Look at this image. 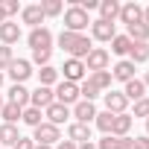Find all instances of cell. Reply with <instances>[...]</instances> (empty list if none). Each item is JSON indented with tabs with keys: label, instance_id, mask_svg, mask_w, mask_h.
<instances>
[{
	"label": "cell",
	"instance_id": "cell-36",
	"mask_svg": "<svg viewBox=\"0 0 149 149\" xmlns=\"http://www.w3.org/2000/svg\"><path fill=\"white\" fill-rule=\"evenodd\" d=\"M132 117H149V97H143V100H137V102H134Z\"/></svg>",
	"mask_w": 149,
	"mask_h": 149
},
{
	"label": "cell",
	"instance_id": "cell-2",
	"mask_svg": "<svg viewBox=\"0 0 149 149\" xmlns=\"http://www.w3.org/2000/svg\"><path fill=\"white\" fill-rule=\"evenodd\" d=\"M88 26H91V18H88V12H82L79 6H70V9H64V32H76V35H82Z\"/></svg>",
	"mask_w": 149,
	"mask_h": 149
},
{
	"label": "cell",
	"instance_id": "cell-11",
	"mask_svg": "<svg viewBox=\"0 0 149 149\" xmlns=\"http://www.w3.org/2000/svg\"><path fill=\"white\" fill-rule=\"evenodd\" d=\"M91 35H94V41H108L111 44V38L117 35V26L97 18V21H91Z\"/></svg>",
	"mask_w": 149,
	"mask_h": 149
},
{
	"label": "cell",
	"instance_id": "cell-18",
	"mask_svg": "<svg viewBox=\"0 0 149 149\" xmlns=\"http://www.w3.org/2000/svg\"><path fill=\"white\" fill-rule=\"evenodd\" d=\"M21 21L29 24L32 29L41 26V21H44V9H41V3H35V6H24V9H21Z\"/></svg>",
	"mask_w": 149,
	"mask_h": 149
},
{
	"label": "cell",
	"instance_id": "cell-12",
	"mask_svg": "<svg viewBox=\"0 0 149 149\" xmlns=\"http://www.w3.org/2000/svg\"><path fill=\"white\" fill-rule=\"evenodd\" d=\"M70 114L76 117V123H85V126H91V120H97V108H94V102H85V100H79L76 105H73Z\"/></svg>",
	"mask_w": 149,
	"mask_h": 149
},
{
	"label": "cell",
	"instance_id": "cell-16",
	"mask_svg": "<svg viewBox=\"0 0 149 149\" xmlns=\"http://www.w3.org/2000/svg\"><path fill=\"white\" fill-rule=\"evenodd\" d=\"M67 140H73V143H88L91 140V126H85V123H70L67 126Z\"/></svg>",
	"mask_w": 149,
	"mask_h": 149
},
{
	"label": "cell",
	"instance_id": "cell-49",
	"mask_svg": "<svg viewBox=\"0 0 149 149\" xmlns=\"http://www.w3.org/2000/svg\"><path fill=\"white\" fill-rule=\"evenodd\" d=\"M0 85H3V73H0Z\"/></svg>",
	"mask_w": 149,
	"mask_h": 149
},
{
	"label": "cell",
	"instance_id": "cell-10",
	"mask_svg": "<svg viewBox=\"0 0 149 149\" xmlns=\"http://www.w3.org/2000/svg\"><path fill=\"white\" fill-rule=\"evenodd\" d=\"M56 102V94H53V88H44V85H38L35 91H29V105L32 108H47V105H53Z\"/></svg>",
	"mask_w": 149,
	"mask_h": 149
},
{
	"label": "cell",
	"instance_id": "cell-43",
	"mask_svg": "<svg viewBox=\"0 0 149 149\" xmlns=\"http://www.w3.org/2000/svg\"><path fill=\"white\" fill-rule=\"evenodd\" d=\"M76 149H97V143H94V140H88V143H79Z\"/></svg>",
	"mask_w": 149,
	"mask_h": 149
},
{
	"label": "cell",
	"instance_id": "cell-48",
	"mask_svg": "<svg viewBox=\"0 0 149 149\" xmlns=\"http://www.w3.org/2000/svg\"><path fill=\"white\" fill-rule=\"evenodd\" d=\"M146 132H149V117H146Z\"/></svg>",
	"mask_w": 149,
	"mask_h": 149
},
{
	"label": "cell",
	"instance_id": "cell-25",
	"mask_svg": "<svg viewBox=\"0 0 149 149\" xmlns=\"http://www.w3.org/2000/svg\"><path fill=\"white\" fill-rule=\"evenodd\" d=\"M9 102H15L18 108H26L29 105V91L24 85H12L9 88Z\"/></svg>",
	"mask_w": 149,
	"mask_h": 149
},
{
	"label": "cell",
	"instance_id": "cell-27",
	"mask_svg": "<svg viewBox=\"0 0 149 149\" xmlns=\"http://www.w3.org/2000/svg\"><path fill=\"white\" fill-rule=\"evenodd\" d=\"M146 58H149V44L132 41V47H129V61H132V64H140V61H146Z\"/></svg>",
	"mask_w": 149,
	"mask_h": 149
},
{
	"label": "cell",
	"instance_id": "cell-34",
	"mask_svg": "<svg viewBox=\"0 0 149 149\" xmlns=\"http://www.w3.org/2000/svg\"><path fill=\"white\" fill-rule=\"evenodd\" d=\"M15 61V53H12V47H0V73H3V70H9V64Z\"/></svg>",
	"mask_w": 149,
	"mask_h": 149
},
{
	"label": "cell",
	"instance_id": "cell-14",
	"mask_svg": "<svg viewBox=\"0 0 149 149\" xmlns=\"http://www.w3.org/2000/svg\"><path fill=\"white\" fill-rule=\"evenodd\" d=\"M44 117H47V123L61 126V123L70 117V108H67V105H61V102H53V105H47V108H44Z\"/></svg>",
	"mask_w": 149,
	"mask_h": 149
},
{
	"label": "cell",
	"instance_id": "cell-33",
	"mask_svg": "<svg viewBox=\"0 0 149 149\" xmlns=\"http://www.w3.org/2000/svg\"><path fill=\"white\" fill-rule=\"evenodd\" d=\"M79 97H82V100H85V102H94V100H97V97H100V91H97V88H94V85H91V82H88V79H85V82H82V85H79Z\"/></svg>",
	"mask_w": 149,
	"mask_h": 149
},
{
	"label": "cell",
	"instance_id": "cell-1",
	"mask_svg": "<svg viewBox=\"0 0 149 149\" xmlns=\"http://www.w3.org/2000/svg\"><path fill=\"white\" fill-rule=\"evenodd\" d=\"M56 41H58V47H61L70 58H79V61H85V56L94 50V41H91L85 32H82V35H76V32H64V29H61Z\"/></svg>",
	"mask_w": 149,
	"mask_h": 149
},
{
	"label": "cell",
	"instance_id": "cell-15",
	"mask_svg": "<svg viewBox=\"0 0 149 149\" xmlns=\"http://www.w3.org/2000/svg\"><path fill=\"white\" fill-rule=\"evenodd\" d=\"M111 79H117V82H132L134 79V64L129 61V58H123V61H117L114 67H111Z\"/></svg>",
	"mask_w": 149,
	"mask_h": 149
},
{
	"label": "cell",
	"instance_id": "cell-4",
	"mask_svg": "<svg viewBox=\"0 0 149 149\" xmlns=\"http://www.w3.org/2000/svg\"><path fill=\"white\" fill-rule=\"evenodd\" d=\"M53 94H56V102H61V105H67V108H70V105H76V102L82 100V97H79V85L64 82V79L56 85V91H53Z\"/></svg>",
	"mask_w": 149,
	"mask_h": 149
},
{
	"label": "cell",
	"instance_id": "cell-7",
	"mask_svg": "<svg viewBox=\"0 0 149 149\" xmlns=\"http://www.w3.org/2000/svg\"><path fill=\"white\" fill-rule=\"evenodd\" d=\"M61 73H64V82H73V85H79L82 79H85V61H79V58H67L64 61V67H61Z\"/></svg>",
	"mask_w": 149,
	"mask_h": 149
},
{
	"label": "cell",
	"instance_id": "cell-24",
	"mask_svg": "<svg viewBox=\"0 0 149 149\" xmlns=\"http://www.w3.org/2000/svg\"><path fill=\"white\" fill-rule=\"evenodd\" d=\"M97 91H111V70H97V73H91V79H88Z\"/></svg>",
	"mask_w": 149,
	"mask_h": 149
},
{
	"label": "cell",
	"instance_id": "cell-22",
	"mask_svg": "<svg viewBox=\"0 0 149 149\" xmlns=\"http://www.w3.org/2000/svg\"><path fill=\"white\" fill-rule=\"evenodd\" d=\"M18 140H21L18 126H9V123H3V126H0V149H3V146H15Z\"/></svg>",
	"mask_w": 149,
	"mask_h": 149
},
{
	"label": "cell",
	"instance_id": "cell-39",
	"mask_svg": "<svg viewBox=\"0 0 149 149\" xmlns=\"http://www.w3.org/2000/svg\"><path fill=\"white\" fill-rule=\"evenodd\" d=\"M12 149H35V143H32V137H21Z\"/></svg>",
	"mask_w": 149,
	"mask_h": 149
},
{
	"label": "cell",
	"instance_id": "cell-8",
	"mask_svg": "<svg viewBox=\"0 0 149 149\" xmlns=\"http://www.w3.org/2000/svg\"><path fill=\"white\" fill-rule=\"evenodd\" d=\"M26 41H29L32 50H53V32H50L47 26H35Z\"/></svg>",
	"mask_w": 149,
	"mask_h": 149
},
{
	"label": "cell",
	"instance_id": "cell-42",
	"mask_svg": "<svg viewBox=\"0 0 149 149\" xmlns=\"http://www.w3.org/2000/svg\"><path fill=\"white\" fill-rule=\"evenodd\" d=\"M58 149H76V143L73 140H58Z\"/></svg>",
	"mask_w": 149,
	"mask_h": 149
},
{
	"label": "cell",
	"instance_id": "cell-6",
	"mask_svg": "<svg viewBox=\"0 0 149 149\" xmlns=\"http://www.w3.org/2000/svg\"><path fill=\"white\" fill-rule=\"evenodd\" d=\"M9 79L15 82V85H24L29 76H32V61H26V58H15L12 64H9Z\"/></svg>",
	"mask_w": 149,
	"mask_h": 149
},
{
	"label": "cell",
	"instance_id": "cell-9",
	"mask_svg": "<svg viewBox=\"0 0 149 149\" xmlns=\"http://www.w3.org/2000/svg\"><path fill=\"white\" fill-rule=\"evenodd\" d=\"M117 18H120V24H126V26L140 24V21H143V6H140V3H134V0H132V3H123Z\"/></svg>",
	"mask_w": 149,
	"mask_h": 149
},
{
	"label": "cell",
	"instance_id": "cell-13",
	"mask_svg": "<svg viewBox=\"0 0 149 149\" xmlns=\"http://www.w3.org/2000/svg\"><path fill=\"white\" fill-rule=\"evenodd\" d=\"M126 108H129V100L123 97V91H108V94H105V111H111V114H126Z\"/></svg>",
	"mask_w": 149,
	"mask_h": 149
},
{
	"label": "cell",
	"instance_id": "cell-37",
	"mask_svg": "<svg viewBox=\"0 0 149 149\" xmlns=\"http://www.w3.org/2000/svg\"><path fill=\"white\" fill-rule=\"evenodd\" d=\"M97 149H120V137H114V134H105L102 140H97Z\"/></svg>",
	"mask_w": 149,
	"mask_h": 149
},
{
	"label": "cell",
	"instance_id": "cell-17",
	"mask_svg": "<svg viewBox=\"0 0 149 149\" xmlns=\"http://www.w3.org/2000/svg\"><path fill=\"white\" fill-rule=\"evenodd\" d=\"M18 38H21V24H15V21H6V24H0V41H3L6 47L18 44Z\"/></svg>",
	"mask_w": 149,
	"mask_h": 149
},
{
	"label": "cell",
	"instance_id": "cell-32",
	"mask_svg": "<svg viewBox=\"0 0 149 149\" xmlns=\"http://www.w3.org/2000/svg\"><path fill=\"white\" fill-rule=\"evenodd\" d=\"M41 9H44V18H56V15H61V12H64L61 0H44Z\"/></svg>",
	"mask_w": 149,
	"mask_h": 149
},
{
	"label": "cell",
	"instance_id": "cell-45",
	"mask_svg": "<svg viewBox=\"0 0 149 149\" xmlns=\"http://www.w3.org/2000/svg\"><path fill=\"white\" fill-rule=\"evenodd\" d=\"M140 82H143V85H146V88H149V70H146V76H143V79H140Z\"/></svg>",
	"mask_w": 149,
	"mask_h": 149
},
{
	"label": "cell",
	"instance_id": "cell-20",
	"mask_svg": "<svg viewBox=\"0 0 149 149\" xmlns=\"http://www.w3.org/2000/svg\"><path fill=\"white\" fill-rule=\"evenodd\" d=\"M100 21H108V24H114L117 21V15H120V3L117 0H100Z\"/></svg>",
	"mask_w": 149,
	"mask_h": 149
},
{
	"label": "cell",
	"instance_id": "cell-38",
	"mask_svg": "<svg viewBox=\"0 0 149 149\" xmlns=\"http://www.w3.org/2000/svg\"><path fill=\"white\" fill-rule=\"evenodd\" d=\"M0 6H3V15H6V21H9L12 15H18V12H21V3H18V0H3Z\"/></svg>",
	"mask_w": 149,
	"mask_h": 149
},
{
	"label": "cell",
	"instance_id": "cell-47",
	"mask_svg": "<svg viewBox=\"0 0 149 149\" xmlns=\"http://www.w3.org/2000/svg\"><path fill=\"white\" fill-rule=\"evenodd\" d=\"M35 149H53V146H38V143H35Z\"/></svg>",
	"mask_w": 149,
	"mask_h": 149
},
{
	"label": "cell",
	"instance_id": "cell-50",
	"mask_svg": "<svg viewBox=\"0 0 149 149\" xmlns=\"http://www.w3.org/2000/svg\"><path fill=\"white\" fill-rule=\"evenodd\" d=\"M0 108H3V97H0Z\"/></svg>",
	"mask_w": 149,
	"mask_h": 149
},
{
	"label": "cell",
	"instance_id": "cell-5",
	"mask_svg": "<svg viewBox=\"0 0 149 149\" xmlns=\"http://www.w3.org/2000/svg\"><path fill=\"white\" fill-rule=\"evenodd\" d=\"M108 61H111L108 50H102V47H94V50L85 56V70H91V73H97V70H108Z\"/></svg>",
	"mask_w": 149,
	"mask_h": 149
},
{
	"label": "cell",
	"instance_id": "cell-44",
	"mask_svg": "<svg viewBox=\"0 0 149 149\" xmlns=\"http://www.w3.org/2000/svg\"><path fill=\"white\" fill-rule=\"evenodd\" d=\"M143 24H149V6L143 9Z\"/></svg>",
	"mask_w": 149,
	"mask_h": 149
},
{
	"label": "cell",
	"instance_id": "cell-3",
	"mask_svg": "<svg viewBox=\"0 0 149 149\" xmlns=\"http://www.w3.org/2000/svg\"><path fill=\"white\" fill-rule=\"evenodd\" d=\"M61 140V132H58V126H53V123H41L38 129H32V143H38V146H53V143H58Z\"/></svg>",
	"mask_w": 149,
	"mask_h": 149
},
{
	"label": "cell",
	"instance_id": "cell-28",
	"mask_svg": "<svg viewBox=\"0 0 149 149\" xmlns=\"http://www.w3.org/2000/svg\"><path fill=\"white\" fill-rule=\"evenodd\" d=\"M21 120H24L26 126L38 129V126L44 123V114H41V108H32V105H26V108H24V114H21Z\"/></svg>",
	"mask_w": 149,
	"mask_h": 149
},
{
	"label": "cell",
	"instance_id": "cell-29",
	"mask_svg": "<svg viewBox=\"0 0 149 149\" xmlns=\"http://www.w3.org/2000/svg\"><path fill=\"white\" fill-rule=\"evenodd\" d=\"M38 82H41L44 88H50V85H56V82H58V70H56L53 64H47V67H41V70H38Z\"/></svg>",
	"mask_w": 149,
	"mask_h": 149
},
{
	"label": "cell",
	"instance_id": "cell-26",
	"mask_svg": "<svg viewBox=\"0 0 149 149\" xmlns=\"http://www.w3.org/2000/svg\"><path fill=\"white\" fill-rule=\"evenodd\" d=\"M21 114H24V108H18L15 102H3V108H0V117H3V123H9V126H15L21 120Z\"/></svg>",
	"mask_w": 149,
	"mask_h": 149
},
{
	"label": "cell",
	"instance_id": "cell-21",
	"mask_svg": "<svg viewBox=\"0 0 149 149\" xmlns=\"http://www.w3.org/2000/svg\"><path fill=\"white\" fill-rule=\"evenodd\" d=\"M126 35H129V41H137V44H149V24H132V26H126Z\"/></svg>",
	"mask_w": 149,
	"mask_h": 149
},
{
	"label": "cell",
	"instance_id": "cell-23",
	"mask_svg": "<svg viewBox=\"0 0 149 149\" xmlns=\"http://www.w3.org/2000/svg\"><path fill=\"white\" fill-rule=\"evenodd\" d=\"M123 97L137 102V100H143V97H146V85H143L140 79H132V82H126V88H123Z\"/></svg>",
	"mask_w": 149,
	"mask_h": 149
},
{
	"label": "cell",
	"instance_id": "cell-46",
	"mask_svg": "<svg viewBox=\"0 0 149 149\" xmlns=\"http://www.w3.org/2000/svg\"><path fill=\"white\" fill-rule=\"evenodd\" d=\"M0 24H6V15H3V6H0Z\"/></svg>",
	"mask_w": 149,
	"mask_h": 149
},
{
	"label": "cell",
	"instance_id": "cell-40",
	"mask_svg": "<svg viewBox=\"0 0 149 149\" xmlns=\"http://www.w3.org/2000/svg\"><path fill=\"white\" fill-rule=\"evenodd\" d=\"M134 140V149H149V134H140V137H132Z\"/></svg>",
	"mask_w": 149,
	"mask_h": 149
},
{
	"label": "cell",
	"instance_id": "cell-31",
	"mask_svg": "<svg viewBox=\"0 0 149 149\" xmlns=\"http://www.w3.org/2000/svg\"><path fill=\"white\" fill-rule=\"evenodd\" d=\"M97 129L102 132V134H111V126H114V114L111 111H97Z\"/></svg>",
	"mask_w": 149,
	"mask_h": 149
},
{
	"label": "cell",
	"instance_id": "cell-41",
	"mask_svg": "<svg viewBox=\"0 0 149 149\" xmlns=\"http://www.w3.org/2000/svg\"><path fill=\"white\" fill-rule=\"evenodd\" d=\"M120 149H134V140L132 137H120Z\"/></svg>",
	"mask_w": 149,
	"mask_h": 149
},
{
	"label": "cell",
	"instance_id": "cell-19",
	"mask_svg": "<svg viewBox=\"0 0 149 149\" xmlns=\"http://www.w3.org/2000/svg\"><path fill=\"white\" fill-rule=\"evenodd\" d=\"M134 117L132 114H114V126H111V134L114 137H129V129H132Z\"/></svg>",
	"mask_w": 149,
	"mask_h": 149
},
{
	"label": "cell",
	"instance_id": "cell-30",
	"mask_svg": "<svg viewBox=\"0 0 149 149\" xmlns=\"http://www.w3.org/2000/svg\"><path fill=\"white\" fill-rule=\"evenodd\" d=\"M129 47H132L129 35H114L111 38V53L114 56H129Z\"/></svg>",
	"mask_w": 149,
	"mask_h": 149
},
{
	"label": "cell",
	"instance_id": "cell-35",
	"mask_svg": "<svg viewBox=\"0 0 149 149\" xmlns=\"http://www.w3.org/2000/svg\"><path fill=\"white\" fill-rule=\"evenodd\" d=\"M50 56H53V50H32V64L47 67L50 64Z\"/></svg>",
	"mask_w": 149,
	"mask_h": 149
}]
</instances>
